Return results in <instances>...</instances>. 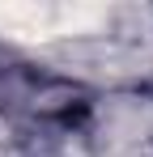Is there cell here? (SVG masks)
I'll list each match as a JSON object with an SVG mask.
<instances>
[{
	"mask_svg": "<svg viewBox=\"0 0 153 157\" xmlns=\"http://www.w3.org/2000/svg\"><path fill=\"white\" fill-rule=\"evenodd\" d=\"M102 13L81 4H0V30L17 38H51L94 26Z\"/></svg>",
	"mask_w": 153,
	"mask_h": 157,
	"instance_id": "cell-1",
	"label": "cell"
}]
</instances>
